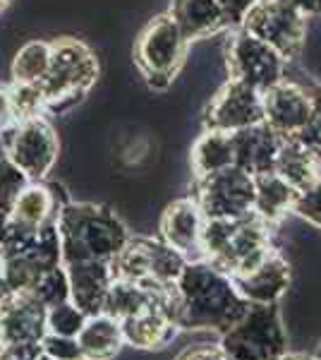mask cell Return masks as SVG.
Instances as JSON below:
<instances>
[{"instance_id":"22","label":"cell","mask_w":321,"mask_h":360,"mask_svg":"<svg viewBox=\"0 0 321 360\" xmlns=\"http://www.w3.org/2000/svg\"><path fill=\"white\" fill-rule=\"evenodd\" d=\"M63 205H65V202H63ZM63 205H58L53 188L41 185V183H29L20 193V197H17L13 214H10V224H15L17 229L37 233L46 221L58 217Z\"/></svg>"},{"instance_id":"26","label":"cell","mask_w":321,"mask_h":360,"mask_svg":"<svg viewBox=\"0 0 321 360\" xmlns=\"http://www.w3.org/2000/svg\"><path fill=\"white\" fill-rule=\"evenodd\" d=\"M51 68V44L29 41L17 51L13 60L15 84H41Z\"/></svg>"},{"instance_id":"15","label":"cell","mask_w":321,"mask_h":360,"mask_svg":"<svg viewBox=\"0 0 321 360\" xmlns=\"http://www.w3.org/2000/svg\"><path fill=\"white\" fill-rule=\"evenodd\" d=\"M46 307L29 291L0 300V346L41 341L46 334Z\"/></svg>"},{"instance_id":"37","label":"cell","mask_w":321,"mask_h":360,"mask_svg":"<svg viewBox=\"0 0 321 360\" xmlns=\"http://www.w3.org/2000/svg\"><path fill=\"white\" fill-rule=\"evenodd\" d=\"M13 123H17V120L13 113V103H10V91L0 89V132H5Z\"/></svg>"},{"instance_id":"43","label":"cell","mask_w":321,"mask_h":360,"mask_svg":"<svg viewBox=\"0 0 321 360\" xmlns=\"http://www.w3.org/2000/svg\"><path fill=\"white\" fill-rule=\"evenodd\" d=\"M41 360H51V358H46V356H41Z\"/></svg>"},{"instance_id":"39","label":"cell","mask_w":321,"mask_h":360,"mask_svg":"<svg viewBox=\"0 0 321 360\" xmlns=\"http://www.w3.org/2000/svg\"><path fill=\"white\" fill-rule=\"evenodd\" d=\"M8 229H10V219H0V257H3L5 240H8Z\"/></svg>"},{"instance_id":"19","label":"cell","mask_w":321,"mask_h":360,"mask_svg":"<svg viewBox=\"0 0 321 360\" xmlns=\"http://www.w3.org/2000/svg\"><path fill=\"white\" fill-rule=\"evenodd\" d=\"M230 135L237 168L252 173V176L273 171L276 154L283 142L281 135H276L266 123H256L252 127H244V130L230 132Z\"/></svg>"},{"instance_id":"2","label":"cell","mask_w":321,"mask_h":360,"mask_svg":"<svg viewBox=\"0 0 321 360\" xmlns=\"http://www.w3.org/2000/svg\"><path fill=\"white\" fill-rule=\"evenodd\" d=\"M63 264L113 262L130 240V231L108 207L65 202L55 217Z\"/></svg>"},{"instance_id":"29","label":"cell","mask_w":321,"mask_h":360,"mask_svg":"<svg viewBox=\"0 0 321 360\" xmlns=\"http://www.w3.org/2000/svg\"><path fill=\"white\" fill-rule=\"evenodd\" d=\"M84 322H86V315L72 303V300L60 303L55 307H48V312H46V332H51V334L77 336L79 329L84 327Z\"/></svg>"},{"instance_id":"33","label":"cell","mask_w":321,"mask_h":360,"mask_svg":"<svg viewBox=\"0 0 321 360\" xmlns=\"http://www.w3.org/2000/svg\"><path fill=\"white\" fill-rule=\"evenodd\" d=\"M295 139L321 159V91L312 94V115H309L307 125L302 127V132Z\"/></svg>"},{"instance_id":"8","label":"cell","mask_w":321,"mask_h":360,"mask_svg":"<svg viewBox=\"0 0 321 360\" xmlns=\"http://www.w3.org/2000/svg\"><path fill=\"white\" fill-rule=\"evenodd\" d=\"M240 27L278 51L285 63L300 56L307 37V17L281 0H256Z\"/></svg>"},{"instance_id":"16","label":"cell","mask_w":321,"mask_h":360,"mask_svg":"<svg viewBox=\"0 0 321 360\" xmlns=\"http://www.w3.org/2000/svg\"><path fill=\"white\" fill-rule=\"evenodd\" d=\"M237 293L249 305H271L283 298L290 286V264L278 250L244 274L230 276Z\"/></svg>"},{"instance_id":"34","label":"cell","mask_w":321,"mask_h":360,"mask_svg":"<svg viewBox=\"0 0 321 360\" xmlns=\"http://www.w3.org/2000/svg\"><path fill=\"white\" fill-rule=\"evenodd\" d=\"M175 360H232L221 348V344H195L188 346L175 356Z\"/></svg>"},{"instance_id":"25","label":"cell","mask_w":321,"mask_h":360,"mask_svg":"<svg viewBox=\"0 0 321 360\" xmlns=\"http://www.w3.org/2000/svg\"><path fill=\"white\" fill-rule=\"evenodd\" d=\"M190 164L195 178L211 176L228 166H235V152H232V135L218 130H204L195 142L190 154Z\"/></svg>"},{"instance_id":"31","label":"cell","mask_w":321,"mask_h":360,"mask_svg":"<svg viewBox=\"0 0 321 360\" xmlns=\"http://www.w3.org/2000/svg\"><path fill=\"white\" fill-rule=\"evenodd\" d=\"M293 212L300 219H305V221L321 229V178L317 180V183L309 185V188L297 193Z\"/></svg>"},{"instance_id":"17","label":"cell","mask_w":321,"mask_h":360,"mask_svg":"<svg viewBox=\"0 0 321 360\" xmlns=\"http://www.w3.org/2000/svg\"><path fill=\"white\" fill-rule=\"evenodd\" d=\"M63 266H65L67 283H70V300L86 317L103 312L108 288L115 278L110 262H74Z\"/></svg>"},{"instance_id":"14","label":"cell","mask_w":321,"mask_h":360,"mask_svg":"<svg viewBox=\"0 0 321 360\" xmlns=\"http://www.w3.org/2000/svg\"><path fill=\"white\" fill-rule=\"evenodd\" d=\"M161 238L173 250H178L188 262L204 259L202 255V229L204 214L195 197H183L166 207L161 217Z\"/></svg>"},{"instance_id":"28","label":"cell","mask_w":321,"mask_h":360,"mask_svg":"<svg viewBox=\"0 0 321 360\" xmlns=\"http://www.w3.org/2000/svg\"><path fill=\"white\" fill-rule=\"evenodd\" d=\"M29 183L32 180L27 178V173H22L8 156L0 159V219H10L17 197Z\"/></svg>"},{"instance_id":"38","label":"cell","mask_w":321,"mask_h":360,"mask_svg":"<svg viewBox=\"0 0 321 360\" xmlns=\"http://www.w3.org/2000/svg\"><path fill=\"white\" fill-rule=\"evenodd\" d=\"M281 3L290 5V8L300 10L302 15H321V0H281Z\"/></svg>"},{"instance_id":"6","label":"cell","mask_w":321,"mask_h":360,"mask_svg":"<svg viewBox=\"0 0 321 360\" xmlns=\"http://www.w3.org/2000/svg\"><path fill=\"white\" fill-rule=\"evenodd\" d=\"M185 53H188V39L183 37L171 13L154 17L134 44V63L151 89L171 86L185 60Z\"/></svg>"},{"instance_id":"13","label":"cell","mask_w":321,"mask_h":360,"mask_svg":"<svg viewBox=\"0 0 321 360\" xmlns=\"http://www.w3.org/2000/svg\"><path fill=\"white\" fill-rule=\"evenodd\" d=\"M261 106H264V123L276 135L297 137L312 115V94L302 86L281 79L278 84L261 91Z\"/></svg>"},{"instance_id":"20","label":"cell","mask_w":321,"mask_h":360,"mask_svg":"<svg viewBox=\"0 0 321 360\" xmlns=\"http://www.w3.org/2000/svg\"><path fill=\"white\" fill-rule=\"evenodd\" d=\"M77 344L81 360H113L125 346L120 322L106 312L86 317L84 327L77 334Z\"/></svg>"},{"instance_id":"11","label":"cell","mask_w":321,"mask_h":360,"mask_svg":"<svg viewBox=\"0 0 321 360\" xmlns=\"http://www.w3.org/2000/svg\"><path fill=\"white\" fill-rule=\"evenodd\" d=\"M8 159L32 183L48 176L58 161V137L48 120L41 115L20 120L8 135Z\"/></svg>"},{"instance_id":"32","label":"cell","mask_w":321,"mask_h":360,"mask_svg":"<svg viewBox=\"0 0 321 360\" xmlns=\"http://www.w3.org/2000/svg\"><path fill=\"white\" fill-rule=\"evenodd\" d=\"M44 356L51 360H81V351L77 344V336H60L46 332L41 339Z\"/></svg>"},{"instance_id":"42","label":"cell","mask_w":321,"mask_h":360,"mask_svg":"<svg viewBox=\"0 0 321 360\" xmlns=\"http://www.w3.org/2000/svg\"><path fill=\"white\" fill-rule=\"evenodd\" d=\"M5 3H8V0H0V8H3V5H5Z\"/></svg>"},{"instance_id":"18","label":"cell","mask_w":321,"mask_h":360,"mask_svg":"<svg viewBox=\"0 0 321 360\" xmlns=\"http://www.w3.org/2000/svg\"><path fill=\"white\" fill-rule=\"evenodd\" d=\"M118 322L125 344L139 348V351H163L180 334V327L161 305L147 307V310L118 319Z\"/></svg>"},{"instance_id":"7","label":"cell","mask_w":321,"mask_h":360,"mask_svg":"<svg viewBox=\"0 0 321 360\" xmlns=\"http://www.w3.org/2000/svg\"><path fill=\"white\" fill-rule=\"evenodd\" d=\"M188 259L173 250L168 243L154 238H132L120 250L118 257L110 262L115 278H130L139 283H156V286H173L183 274Z\"/></svg>"},{"instance_id":"4","label":"cell","mask_w":321,"mask_h":360,"mask_svg":"<svg viewBox=\"0 0 321 360\" xmlns=\"http://www.w3.org/2000/svg\"><path fill=\"white\" fill-rule=\"evenodd\" d=\"M96 77L98 63L89 46L77 39H58L51 44V68L41 82L46 108H70L94 86Z\"/></svg>"},{"instance_id":"24","label":"cell","mask_w":321,"mask_h":360,"mask_svg":"<svg viewBox=\"0 0 321 360\" xmlns=\"http://www.w3.org/2000/svg\"><path fill=\"white\" fill-rule=\"evenodd\" d=\"M297 190L290 183L268 171L254 176V214L266 224L276 226L288 212H293Z\"/></svg>"},{"instance_id":"1","label":"cell","mask_w":321,"mask_h":360,"mask_svg":"<svg viewBox=\"0 0 321 360\" xmlns=\"http://www.w3.org/2000/svg\"><path fill=\"white\" fill-rule=\"evenodd\" d=\"M247 307L249 303L232 286V278L207 259L188 262L173 283V319L180 332L223 334Z\"/></svg>"},{"instance_id":"3","label":"cell","mask_w":321,"mask_h":360,"mask_svg":"<svg viewBox=\"0 0 321 360\" xmlns=\"http://www.w3.org/2000/svg\"><path fill=\"white\" fill-rule=\"evenodd\" d=\"M273 250L271 224L254 212L240 219H204L202 255L228 276L254 269Z\"/></svg>"},{"instance_id":"23","label":"cell","mask_w":321,"mask_h":360,"mask_svg":"<svg viewBox=\"0 0 321 360\" xmlns=\"http://www.w3.org/2000/svg\"><path fill=\"white\" fill-rule=\"evenodd\" d=\"M319 166H321L319 156H314L295 137H285L276 154L273 173H278L285 183H290L300 193V190L309 188V185L319 180Z\"/></svg>"},{"instance_id":"10","label":"cell","mask_w":321,"mask_h":360,"mask_svg":"<svg viewBox=\"0 0 321 360\" xmlns=\"http://www.w3.org/2000/svg\"><path fill=\"white\" fill-rule=\"evenodd\" d=\"M225 65L230 79L254 86L256 91H266L268 86L283 79L285 60L278 51H273L268 44L259 41L240 27L228 39Z\"/></svg>"},{"instance_id":"12","label":"cell","mask_w":321,"mask_h":360,"mask_svg":"<svg viewBox=\"0 0 321 360\" xmlns=\"http://www.w3.org/2000/svg\"><path fill=\"white\" fill-rule=\"evenodd\" d=\"M256 123H264L261 91H256L254 86L244 82H237V79H228L218 89V94L211 98L207 113H204L207 130L237 132Z\"/></svg>"},{"instance_id":"5","label":"cell","mask_w":321,"mask_h":360,"mask_svg":"<svg viewBox=\"0 0 321 360\" xmlns=\"http://www.w3.org/2000/svg\"><path fill=\"white\" fill-rule=\"evenodd\" d=\"M221 348L232 360H276L288 353V332L283 327L281 307L249 305L232 327L221 334Z\"/></svg>"},{"instance_id":"27","label":"cell","mask_w":321,"mask_h":360,"mask_svg":"<svg viewBox=\"0 0 321 360\" xmlns=\"http://www.w3.org/2000/svg\"><path fill=\"white\" fill-rule=\"evenodd\" d=\"M29 293L39 300L41 305L48 310V307H55L60 303H67L70 300V283H67V274L65 266H55V269L46 271L44 276L29 288Z\"/></svg>"},{"instance_id":"21","label":"cell","mask_w":321,"mask_h":360,"mask_svg":"<svg viewBox=\"0 0 321 360\" xmlns=\"http://www.w3.org/2000/svg\"><path fill=\"white\" fill-rule=\"evenodd\" d=\"M171 17L178 22L188 44L207 39L228 27L223 10L216 0H173Z\"/></svg>"},{"instance_id":"36","label":"cell","mask_w":321,"mask_h":360,"mask_svg":"<svg viewBox=\"0 0 321 360\" xmlns=\"http://www.w3.org/2000/svg\"><path fill=\"white\" fill-rule=\"evenodd\" d=\"M216 3H218L221 10H223L228 25L240 27L242 20H244V15L249 13V8H252L256 0H216Z\"/></svg>"},{"instance_id":"9","label":"cell","mask_w":321,"mask_h":360,"mask_svg":"<svg viewBox=\"0 0 321 360\" xmlns=\"http://www.w3.org/2000/svg\"><path fill=\"white\" fill-rule=\"evenodd\" d=\"M195 202L204 219H240L254 212V176L228 166L211 176L197 178Z\"/></svg>"},{"instance_id":"35","label":"cell","mask_w":321,"mask_h":360,"mask_svg":"<svg viewBox=\"0 0 321 360\" xmlns=\"http://www.w3.org/2000/svg\"><path fill=\"white\" fill-rule=\"evenodd\" d=\"M44 348L41 341H25V344L0 346V360H41Z\"/></svg>"},{"instance_id":"41","label":"cell","mask_w":321,"mask_h":360,"mask_svg":"<svg viewBox=\"0 0 321 360\" xmlns=\"http://www.w3.org/2000/svg\"><path fill=\"white\" fill-rule=\"evenodd\" d=\"M314 358L321 360V341H319V348H317V353H314Z\"/></svg>"},{"instance_id":"40","label":"cell","mask_w":321,"mask_h":360,"mask_svg":"<svg viewBox=\"0 0 321 360\" xmlns=\"http://www.w3.org/2000/svg\"><path fill=\"white\" fill-rule=\"evenodd\" d=\"M276 360H317L314 356H305V353H285V356H281V358H276Z\"/></svg>"},{"instance_id":"30","label":"cell","mask_w":321,"mask_h":360,"mask_svg":"<svg viewBox=\"0 0 321 360\" xmlns=\"http://www.w3.org/2000/svg\"><path fill=\"white\" fill-rule=\"evenodd\" d=\"M10 103H13L15 120H27L39 115L46 108V98L41 84H15L10 89Z\"/></svg>"}]
</instances>
